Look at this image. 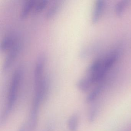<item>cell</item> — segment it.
<instances>
[{
  "label": "cell",
  "mask_w": 131,
  "mask_h": 131,
  "mask_svg": "<svg viewBox=\"0 0 131 131\" xmlns=\"http://www.w3.org/2000/svg\"><path fill=\"white\" fill-rule=\"evenodd\" d=\"M20 39L17 34L14 33H10L7 35L1 41V50L2 52L8 51Z\"/></svg>",
  "instance_id": "3"
},
{
  "label": "cell",
  "mask_w": 131,
  "mask_h": 131,
  "mask_svg": "<svg viewBox=\"0 0 131 131\" xmlns=\"http://www.w3.org/2000/svg\"><path fill=\"white\" fill-rule=\"evenodd\" d=\"M104 81L101 82L90 93L86 98V102L90 103L94 102L102 92L105 87Z\"/></svg>",
  "instance_id": "5"
},
{
  "label": "cell",
  "mask_w": 131,
  "mask_h": 131,
  "mask_svg": "<svg viewBox=\"0 0 131 131\" xmlns=\"http://www.w3.org/2000/svg\"><path fill=\"white\" fill-rule=\"evenodd\" d=\"M105 6V2L103 1H97L95 4L92 16V22L96 24L100 18Z\"/></svg>",
  "instance_id": "6"
},
{
  "label": "cell",
  "mask_w": 131,
  "mask_h": 131,
  "mask_svg": "<svg viewBox=\"0 0 131 131\" xmlns=\"http://www.w3.org/2000/svg\"><path fill=\"white\" fill-rule=\"evenodd\" d=\"M21 46L22 43L19 40L8 51L3 66L4 71H7L12 66L20 52Z\"/></svg>",
  "instance_id": "2"
},
{
  "label": "cell",
  "mask_w": 131,
  "mask_h": 131,
  "mask_svg": "<svg viewBox=\"0 0 131 131\" xmlns=\"http://www.w3.org/2000/svg\"><path fill=\"white\" fill-rule=\"evenodd\" d=\"M60 4L58 1H56L52 4L49 7L45 14V16L47 19H50L54 16L57 12Z\"/></svg>",
  "instance_id": "10"
},
{
  "label": "cell",
  "mask_w": 131,
  "mask_h": 131,
  "mask_svg": "<svg viewBox=\"0 0 131 131\" xmlns=\"http://www.w3.org/2000/svg\"><path fill=\"white\" fill-rule=\"evenodd\" d=\"M92 85V84L86 77L80 79L77 83V86L79 89L84 92L89 90Z\"/></svg>",
  "instance_id": "8"
},
{
  "label": "cell",
  "mask_w": 131,
  "mask_h": 131,
  "mask_svg": "<svg viewBox=\"0 0 131 131\" xmlns=\"http://www.w3.org/2000/svg\"><path fill=\"white\" fill-rule=\"evenodd\" d=\"M99 112V107L97 105H95L91 108L89 114V120L90 122H93L95 119Z\"/></svg>",
  "instance_id": "13"
},
{
  "label": "cell",
  "mask_w": 131,
  "mask_h": 131,
  "mask_svg": "<svg viewBox=\"0 0 131 131\" xmlns=\"http://www.w3.org/2000/svg\"><path fill=\"white\" fill-rule=\"evenodd\" d=\"M48 4V0H40L39 1H37L33 11L34 14H37L42 11Z\"/></svg>",
  "instance_id": "12"
},
{
  "label": "cell",
  "mask_w": 131,
  "mask_h": 131,
  "mask_svg": "<svg viewBox=\"0 0 131 131\" xmlns=\"http://www.w3.org/2000/svg\"><path fill=\"white\" fill-rule=\"evenodd\" d=\"M79 119L76 114L72 115L68 121V128L70 131H77L79 125Z\"/></svg>",
  "instance_id": "9"
},
{
  "label": "cell",
  "mask_w": 131,
  "mask_h": 131,
  "mask_svg": "<svg viewBox=\"0 0 131 131\" xmlns=\"http://www.w3.org/2000/svg\"><path fill=\"white\" fill-rule=\"evenodd\" d=\"M23 67L21 66L17 67L14 70L10 82L7 98V104L1 123L4 122L12 111L15 105L17 97V93L20 82L23 76Z\"/></svg>",
  "instance_id": "1"
},
{
  "label": "cell",
  "mask_w": 131,
  "mask_h": 131,
  "mask_svg": "<svg viewBox=\"0 0 131 131\" xmlns=\"http://www.w3.org/2000/svg\"><path fill=\"white\" fill-rule=\"evenodd\" d=\"M46 61V57L43 54L40 55L37 58L34 69V80L39 79L44 77L43 72Z\"/></svg>",
  "instance_id": "4"
},
{
  "label": "cell",
  "mask_w": 131,
  "mask_h": 131,
  "mask_svg": "<svg viewBox=\"0 0 131 131\" xmlns=\"http://www.w3.org/2000/svg\"><path fill=\"white\" fill-rule=\"evenodd\" d=\"M25 127L24 126H22L21 128L19 130V131H25Z\"/></svg>",
  "instance_id": "14"
},
{
  "label": "cell",
  "mask_w": 131,
  "mask_h": 131,
  "mask_svg": "<svg viewBox=\"0 0 131 131\" xmlns=\"http://www.w3.org/2000/svg\"><path fill=\"white\" fill-rule=\"evenodd\" d=\"M37 2L36 0H27L24 3L20 11V16L21 18H26L31 12H33Z\"/></svg>",
  "instance_id": "7"
},
{
  "label": "cell",
  "mask_w": 131,
  "mask_h": 131,
  "mask_svg": "<svg viewBox=\"0 0 131 131\" xmlns=\"http://www.w3.org/2000/svg\"><path fill=\"white\" fill-rule=\"evenodd\" d=\"M128 1H122L119 2L115 6V12L117 16H121L124 12V10L129 4Z\"/></svg>",
  "instance_id": "11"
}]
</instances>
